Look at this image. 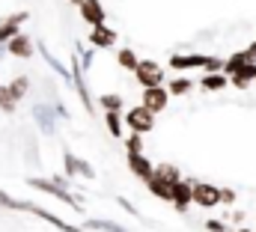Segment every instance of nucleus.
<instances>
[{
  "label": "nucleus",
  "instance_id": "f257e3e1",
  "mask_svg": "<svg viewBox=\"0 0 256 232\" xmlns=\"http://www.w3.org/2000/svg\"><path fill=\"white\" fill-rule=\"evenodd\" d=\"M0 206H3V208H12V212H30V214H36V218L48 220L51 226H57V230H63V232H84V230H78V226H72V224H66V220H60L57 214H51V212H45V208L33 206V202L12 200V196H9V194H3V190H0Z\"/></svg>",
  "mask_w": 256,
  "mask_h": 232
},
{
  "label": "nucleus",
  "instance_id": "f03ea898",
  "mask_svg": "<svg viewBox=\"0 0 256 232\" xmlns=\"http://www.w3.org/2000/svg\"><path fill=\"white\" fill-rule=\"evenodd\" d=\"M30 188H36V190H42V194H51V196H57L63 206H68V208H74V212H80L84 206H78V200L68 194V188H66L63 182H48V178H30L27 182Z\"/></svg>",
  "mask_w": 256,
  "mask_h": 232
},
{
  "label": "nucleus",
  "instance_id": "7ed1b4c3",
  "mask_svg": "<svg viewBox=\"0 0 256 232\" xmlns=\"http://www.w3.org/2000/svg\"><path fill=\"white\" fill-rule=\"evenodd\" d=\"M126 128L128 131H140V134H149L155 128V110H149L146 104H137L126 110Z\"/></svg>",
  "mask_w": 256,
  "mask_h": 232
},
{
  "label": "nucleus",
  "instance_id": "20e7f679",
  "mask_svg": "<svg viewBox=\"0 0 256 232\" xmlns=\"http://www.w3.org/2000/svg\"><path fill=\"white\" fill-rule=\"evenodd\" d=\"M194 206L218 208L220 206V188L212 184V182H194Z\"/></svg>",
  "mask_w": 256,
  "mask_h": 232
},
{
  "label": "nucleus",
  "instance_id": "39448f33",
  "mask_svg": "<svg viewBox=\"0 0 256 232\" xmlns=\"http://www.w3.org/2000/svg\"><path fill=\"white\" fill-rule=\"evenodd\" d=\"M134 78L140 86H158V84H164V68L155 60H140V66L134 68Z\"/></svg>",
  "mask_w": 256,
  "mask_h": 232
},
{
  "label": "nucleus",
  "instance_id": "423d86ee",
  "mask_svg": "<svg viewBox=\"0 0 256 232\" xmlns=\"http://www.w3.org/2000/svg\"><path fill=\"white\" fill-rule=\"evenodd\" d=\"M167 102H170V90L167 86H143V102L140 104H146L149 110H155V114H161V110H167Z\"/></svg>",
  "mask_w": 256,
  "mask_h": 232
},
{
  "label": "nucleus",
  "instance_id": "0eeeda50",
  "mask_svg": "<svg viewBox=\"0 0 256 232\" xmlns=\"http://www.w3.org/2000/svg\"><path fill=\"white\" fill-rule=\"evenodd\" d=\"M57 108H48V104H36L33 108V119H36V125H39V131L42 134H54L57 131Z\"/></svg>",
  "mask_w": 256,
  "mask_h": 232
},
{
  "label": "nucleus",
  "instance_id": "6e6552de",
  "mask_svg": "<svg viewBox=\"0 0 256 232\" xmlns=\"http://www.w3.org/2000/svg\"><path fill=\"white\" fill-rule=\"evenodd\" d=\"M27 18H30L27 12H15V15H6V18L0 21V45H6L9 39H15V36L21 33V24H24Z\"/></svg>",
  "mask_w": 256,
  "mask_h": 232
},
{
  "label": "nucleus",
  "instance_id": "1a4fd4ad",
  "mask_svg": "<svg viewBox=\"0 0 256 232\" xmlns=\"http://www.w3.org/2000/svg\"><path fill=\"white\" fill-rule=\"evenodd\" d=\"M173 206H176L179 212H188V206H194V182L179 178V182L173 184Z\"/></svg>",
  "mask_w": 256,
  "mask_h": 232
},
{
  "label": "nucleus",
  "instance_id": "9d476101",
  "mask_svg": "<svg viewBox=\"0 0 256 232\" xmlns=\"http://www.w3.org/2000/svg\"><path fill=\"white\" fill-rule=\"evenodd\" d=\"M128 170L137 176V178H143V182L155 173V167H152V158H146L143 152H128Z\"/></svg>",
  "mask_w": 256,
  "mask_h": 232
},
{
  "label": "nucleus",
  "instance_id": "9b49d317",
  "mask_svg": "<svg viewBox=\"0 0 256 232\" xmlns=\"http://www.w3.org/2000/svg\"><path fill=\"white\" fill-rule=\"evenodd\" d=\"M80 18L86 21V24H92V27H98V24H104V6H102V0H84L80 6Z\"/></svg>",
  "mask_w": 256,
  "mask_h": 232
},
{
  "label": "nucleus",
  "instance_id": "f8f14e48",
  "mask_svg": "<svg viewBox=\"0 0 256 232\" xmlns=\"http://www.w3.org/2000/svg\"><path fill=\"white\" fill-rule=\"evenodd\" d=\"M208 60L206 54H188V57H182V54H173L170 57V68L173 72H185V68H206L208 66Z\"/></svg>",
  "mask_w": 256,
  "mask_h": 232
},
{
  "label": "nucleus",
  "instance_id": "ddd939ff",
  "mask_svg": "<svg viewBox=\"0 0 256 232\" xmlns=\"http://www.w3.org/2000/svg\"><path fill=\"white\" fill-rule=\"evenodd\" d=\"M173 184H176V182H167V178H161V176H155V173L146 178L149 194L158 196V200H164V202H173Z\"/></svg>",
  "mask_w": 256,
  "mask_h": 232
},
{
  "label": "nucleus",
  "instance_id": "4468645a",
  "mask_svg": "<svg viewBox=\"0 0 256 232\" xmlns=\"http://www.w3.org/2000/svg\"><path fill=\"white\" fill-rule=\"evenodd\" d=\"M6 51H9V57L30 60V57H33V39H30V36H24V33H18L15 39H9V42H6Z\"/></svg>",
  "mask_w": 256,
  "mask_h": 232
},
{
  "label": "nucleus",
  "instance_id": "2eb2a0df",
  "mask_svg": "<svg viewBox=\"0 0 256 232\" xmlns=\"http://www.w3.org/2000/svg\"><path fill=\"white\" fill-rule=\"evenodd\" d=\"M230 84H232L236 90H248V86H254L256 84V60L244 62L236 74H230Z\"/></svg>",
  "mask_w": 256,
  "mask_h": 232
},
{
  "label": "nucleus",
  "instance_id": "dca6fc26",
  "mask_svg": "<svg viewBox=\"0 0 256 232\" xmlns=\"http://www.w3.org/2000/svg\"><path fill=\"white\" fill-rule=\"evenodd\" d=\"M63 164H66V173L68 176H84V178H96V170L84 161V158H74L72 152L63 155Z\"/></svg>",
  "mask_w": 256,
  "mask_h": 232
},
{
  "label": "nucleus",
  "instance_id": "f3484780",
  "mask_svg": "<svg viewBox=\"0 0 256 232\" xmlns=\"http://www.w3.org/2000/svg\"><path fill=\"white\" fill-rule=\"evenodd\" d=\"M90 42H92V48H110V45H116V33H114L110 27L98 24V27H92Z\"/></svg>",
  "mask_w": 256,
  "mask_h": 232
},
{
  "label": "nucleus",
  "instance_id": "a211bd4d",
  "mask_svg": "<svg viewBox=\"0 0 256 232\" xmlns=\"http://www.w3.org/2000/svg\"><path fill=\"white\" fill-rule=\"evenodd\" d=\"M200 86H202L206 92H218V90L230 86V74H226V72H206L202 80H200Z\"/></svg>",
  "mask_w": 256,
  "mask_h": 232
},
{
  "label": "nucleus",
  "instance_id": "6ab92c4d",
  "mask_svg": "<svg viewBox=\"0 0 256 232\" xmlns=\"http://www.w3.org/2000/svg\"><path fill=\"white\" fill-rule=\"evenodd\" d=\"M104 125L114 137H122V128H126V114L122 110H104Z\"/></svg>",
  "mask_w": 256,
  "mask_h": 232
},
{
  "label": "nucleus",
  "instance_id": "aec40b11",
  "mask_svg": "<svg viewBox=\"0 0 256 232\" xmlns=\"http://www.w3.org/2000/svg\"><path fill=\"white\" fill-rule=\"evenodd\" d=\"M72 80H74V90H78V96H80V102H84V110H90V114H92V98H90V92H86V84H84L80 66H74V72H72Z\"/></svg>",
  "mask_w": 256,
  "mask_h": 232
},
{
  "label": "nucleus",
  "instance_id": "412c9836",
  "mask_svg": "<svg viewBox=\"0 0 256 232\" xmlns=\"http://www.w3.org/2000/svg\"><path fill=\"white\" fill-rule=\"evenodd\" d=\"M39 51H42V57L48 60V66H51V68H54V72H57V74H60V78H63V80H72V72H68V68H66L63 62H57V57H51V51H48V48H45V45H39Z\"/></svg>",
  "mask_w": 256,
  "mask_h": 232
},
{
  "label": "nucleus",
  "instance_id": "4be33fe9",
  "mask_svg": "<svg viewBox=\"0 0 256 232\" xmlns=\"http://www.w3.org/2000/svg\"><path fill=\"white\" fill-rule=\"evenodd\" d=\"M86 230H98V232H128L126 226H120V224H114V220H98V218L86 220Z\"/></svg>",
  "mask_w": 256,
  "mask_h": 232
},
{
  "label": "nucleus",
  "instance_id": "5701e85b",
  "mask_svg": "<svg viewBox=\"0 0 256 232\" xmlns=\"http://www.w3.org/2000/svg\"><path fill=\"white\" fill-rule=\"evenodd\" d=\"M98 102H102L104 110H122V108H126V98H122L120 92H104Z\"/></svg>",
  "mask_w": 256,
  "mask_h": 232
},
{
  "label": "nucleus",
  "instance_id": "b1692460",
  "mask_svg": "<svg viewBox=\"0 0 256 232\" xmlns=\"http://www.w3.org/2000/svg\"><path fill=\"white\" fill-rule=\"evenodd\" d=\"M18 108V98H15V92L9 90V86H0V110L3 114H12Z\"/></svg>",
  "mask_w": 256,
  "mask_h": 232
},
{
  "label": "nucleus",
  "instance_id": "393cba45",
  "mask_svg": "<svg viewBox=\"0 0 256 232\" xmlns=\"http://www.w3.org/2000/svg\"><path fill=\"white\" fill-rule=\"evenodd\" d=\"M167 90H170V96H188L194 90V84L188 78H173V80L167 84Z\"/></svg>",
  "mask_w": 256,
  "mask_h": 232
},
{
  "label": "nucleus",
  "instance_id": "a878e982",
  "mask_svg": "<svg viewBox=\"0 0 256 232\" xmlns=\"http://www.w3.org/2000/svg\"><path fill=\"white\" fill-rule=\"evenodd\" d=\"M116 62H120L122 68H128V72H134V68L140 66V60H137V54H134L131 48H122V51L116 54Z\"/></svg>",
  "mask_w": 256,
  "mask_h": 232
},
{
  "label": "nucleus",
  "instance_id": "bb28decb",
  "mask_svg": "<svg viewBox=\"0 0 256 232\" xmlns=\"http://www.w3.org/2000/svg\"><path fill=\"white\" fill-rule=\"evenodd\" d=\"M9 90L15 92V98L21 102L24 96H27V90H30V78H24V74H18L15 80H9Z\"/></svg>",
  "mask_w": 256,
  "mask_h": 232
},
{
  "label": "nucleus",
  "instance_id": "cd10ccee",
  "mask_svg": "<svg viewBox=\"0 0 256 232\" xmlns=\"http://www.w3.org/2000/svg\"><path fill=\"white\" fill-rule=\"evenodd\" d=\"M155 176H161V178H167V182H179V178H182V173H179L176 164H158V167H155Z\"/></svg>",
  "mask_w": 256,
  "mask_h": 232
},
{
  "label": "nucleus",
  "instance_id": "c85d7f7f",
  "mask_svg": "<svg viewBox=\"0 0 256 232\" xmlns=\"http://www.w3.org/2000/svg\"><path fill=\"white\" fill-rule=\"evenodd\" d=\"M126 146H128V152H143V134L140 131H131Z\"/></svg>",
  "mask_w": 256,
  "mask_h": 232
},
{
  "label": "nucleus",
  "instance_id": "c756f323",
  "mask_svg": "<svg viewBox=\"0 0 256 232\" xmlns=\"http://www.w3.org/2000/svg\"><path fill=\"white\" fill-rule=\"evenodd\" d=\"M220 202L232 206V202H236V190H232V188H220Z\"/></svg>",
  "mask_w": 256,
  "mask_h": 232
},
{
  "label": "nucleus",
  "instance_id": "7c9ffc66",
  "mask_svg": "<svg viewBox=\"0 0 256 232\" xmlns=\"http://www.w3.org/2000/svg\"><path fill=\"white\" fill-rule=\"evenodd\" d=\"M206 230L208 232H226V224H224V220H208Z\"/></svg>",
  "mask_w": 256,
  "mask_h": 232
},
{
  "label": "nucleus",
  "instance_id": "2f4dec72",
  "mask_svg": "<svg viewBox=\"0 0 256 232\" xmlns=\"http://www.w3.org/2000/svg\"><path fill=\"white\" fill-rule=\"evenodd\" d=\"M120 206H122V208H126L128 214H134V218H140V212H137V208H134V206H131V202H128L126 196H120Z\"/></svg>",
  "mask_w": 256,
  "mask_h": 232
},
{
  "label": "nucleus",
  "instance_id": "473e14b6",
  "mask_svg": "<svg viewBox=\"0 0 256 232\" xmlns=\"http://www.w3.org/2000/svg\"><path fill=\"white\" fill-rule=\"evenodd\" d=\"M248 54H250V57L256 60V42H254V45H250V48H248Z\"/></svg>",
  "mask_w": 256,
  "mask_h": 232
},
{
  "label": "nucleus",
  "instance_id": "72a5a7b5",
  "mask_svg": "<svg viewBox=\"0 0 256 232\" xmlns=\"http://www.w3.org/2000/svg\"><path fill=\"white\" fill-rule=\"evenodd\" d=\"M6 54H9V51H6V45H0V60L6 57Z\"/></svg>",
  "mask_w": 256,
  "mask_h": 232
},
{
  "label": "nucleus",
  "instance_id": "f704fd0d",
  "mask_svg": "<svg viewBox=\"0 0 256 232\" xmlns=\"http://www.w3.org/2000/svg\"><path fill=\"white\" fill-rule=\"evenodd\" d=\"M72 3H74V6H80V3H84V0H72Z\"/></svg>",
  "mask_w": 256,
  "mask_h": 232
},
{
  "label": "nucleus",
  "instance_id": "c9c22d12",
  "mask_svg": "<svg viewBox=\"0 0 256 232\" xmlns=\"http://www.w3.org/2000/svg\"><path fill=\"white\" fill-rule=\"evenodd\" d=\"M236 232H248V230H236Z\"/></svg>",
  "mask_w": 256,
  "mask_h": 232
}]
</instances>
